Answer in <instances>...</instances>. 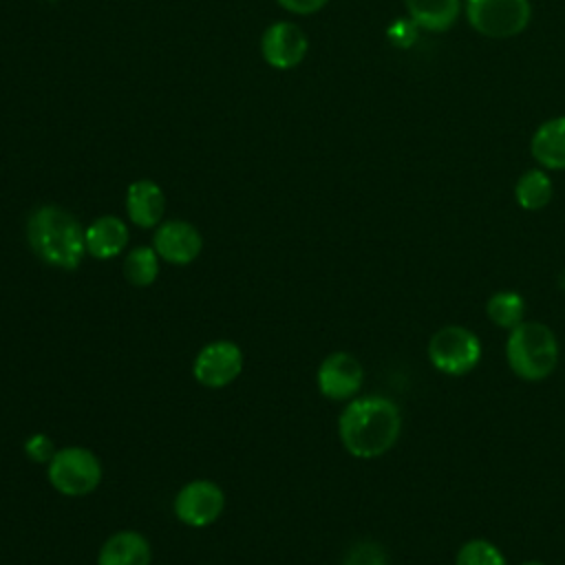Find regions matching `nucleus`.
I'll use <instances>...</instances> for the list:
<instances>
[{
    "label": "nucleus",
    "mask_w": 565,
    "mask_h": 565,
    "mask_svg": "<svg viewBox=\"0 0 565 565\" xmlns=\"http://www.w3.org/2000/svg\"><path fill=\"white\" fill-rule=\"evenodd\" d=\"M282 9H287L289 13H298V15H309L320 11L329 0H276Z\"/></svg>",
    "instance_id": "obj_24"
},
{
    "label": "nucleus",
    "mask_w": 565,
    "mask_h": 565,
    "mask_svg": "<svg viewBox=\"0 0 565 565\" xmlns=\"http://www.w3.org/2000/svg\"><path fill=\"white\" fill-rule=\"evenodd\" d=\"M316 380L324 397L344 402V399H353L362 388L364 369L355 355L347 351H335L320 362Z\"/></svg>",
    "instance_id": "obj_9"
},
{
    "label": "nucleus",
    "mask_w": 565,
    "mask_h": 565,
    "mask_svg": "<svg viewBox=\"0 0 565 565\" xmlns=\"http://www.w3.org/2000/svg\"><path fill=\"white\" fill-rule=\"evenodd\" d=\"M342 565H388L386 550L375 541H358L344 556Z\"/></svg>",
    "instance_id": "obj_21"
},
{
    "label": "nucleus",
    "mask_w": 565,
    "mask_h": 565,
    "mask_svg": "<svg viewBox=\"0 0 565 565\" xmlns=\"http://www.w3.org/2000/svg\"><path fill=\"white\" fill-rule=\"evenodd\" d=\"M519 565H545V563H543V561H534V558H532V561H521Z\"/></svg>",
    "instance_id": "obj_25"
},
{
    "label": "nucleus",
    "mask_w": 565,
    "mask_h": 565,
    "mask_svg": "<svg viewBox=\"0 0 565 565\" xmlns=\"http://www.w3.org/2000/svg\"><path fill=\"white\" fill-rule=\"evenodd\" d=\"M486 316L494 327L510 331L525 320V298L512 289L494 291L486 300Z\"/></svg>",
    "instance_id": "obj_18"
},
{
    "label": "nucleus",
    "mask_w": 565,
    "mask_h": 565,
    "mask_svg": "<svg viewBox=\"0 0 565 565\" xmlns=\"http://www.w3.org/2000/svg\"><path fill=\"white\" fill-rule=\"evenodd\" d=\"M402 411L384 395L353 397L338 417V437L344 450L358 459L386 455L399 439Z\"/></svg>",
    "instance_id": "obj_1"
},
{
    "label": "nucleus",
    "mask_w": 565,
    "mask_h": 565,
    "mask_svg": "<svg viewBox=\"0 0 565 565\" xmlns=\"http://www.w3.org/2000/svg\"><path fill=\"white\" fill-rule=\"evenodd\" d=\"M51 486L66 497H84L102 481V463L95 452L82 446H66L49 463Z\"/></svg>",
    "instance_id": "obj_6"
},
{
    "label": "nucleus",
    "mask_w": 565,
    "mask_h": 565,
    "mask_svg": "<svg viewBox=\"0 0 565 565\" xmlns=\"http://www.w3.org/2000/svg\"><path fill=\"white\" fill-rule=\"evenodd\" d=\"M225 505L223 490L207 479H196L185 483L174 497V514L179 521L192 527H203L214 523Z\"/></svg>",
    "instance_id": "obj_7"
},
{
    "label": "nucleus",
    "mask_w": 565,
    "mask_h": 565,
    "mask_svg": "<svg viewBox=\"0 0 565 565\" xmlns=\"http://www.w3.org/2000/svg\"><path fill=\"white\" fill-rule=\"evenodd\" d=\"M97 565H150V543L139 532H117L102 545Z\"/></svg>",
    "instance_id": "obj_15"
},
{
    "label": "nucleus",
    "mask_w": 565,
    "mask_h": 565,
    "mask_svg": "<svg viewBox=\"0 0 565 565\" xmlns=\"http://www.w3.org/2000/svg\"><path fill=\"white\" fill-rule=\"evenodd\" d=\"M552 192H554L552 179L547 177V172L543 168L525 170L514 183V199H516L519 207H523L527 212L543 210L552 201Z\"/></svg>",
    "instance_id": "obj_17"
},
{
    "label": "nucleus",
    "mask_w": 565,
    "mask_h": 565,
    "mask_svg": "<svg viewBox=\"0 0 565 565\" xmlns=\"http://www.w3.org/2000/svg\"><path fill=\"white\" fill-rule=\"evenodd\" d=\"M404 4L408 18L430 33L448 31L461 13V0H404Z\"/></svg>",
    "instance_id": "obj_16"
},
{
    "label": "nucleus",
    "mask_w": 565,
    "mask_h": 565,
    "mask_svg": "<svg viewBox=\"0 0 565 565\" xmlns=\"http://www.w3.org/2000/svg\"><path fill=\"white\" fill-rule=\"evenodd\" d=\"M530 154L543 170H565V115L552 117L534 130Z\"/></svg>",
    "instance_id": "obj_13"
},
{
    "label": "nucleus",
    "mask_w": 565,
    "mask_h": 565,
    "mask_svg": "<svg viewBox=\"0 0 565 565\" xmlns=\"http://www.w3.org/2000/svg\"><path fill=\"white\" fill-rule=\"evenodd\" d=\"M470 26L490 40H508L523 33L532 20L530 0H466Z\"/></svg>",
    "instance_id": "obj_5"
},
{
    "label": "nucleus",
    "mask_w": 565,
    "mask_h": 565,
    "mask_svg": "<svg viewBox=\"0 0 565 565\" xmlns=\"http://www.w3.org/2000/svg\"><path fill=\"white\" fill-rule=\"evenodd\" d=\"M561 358L556 333L539 320H523L508 331L505 362L510 371L523 382L547 380Z\"/></svg>",
    "instance_id": "obj_3"
},
{
    "label": "nucleus",
    "mask_w": 565,
    "mask_h": 565,
    "mask_svg": "<svg viewBox=\"0 0 565 565\" xmlns=\"http://www.w3.org/2000/svg\"><path fill=\"white\" fill-rule=\"evenodd\" d=\"M124 276L135 287H148L159 276V254L154 247H132L124 260Z\"/></svg>",
    "instance_id": "obj_19"
},
{
    "label": "nucleus",
    "mask_w": 565,
    "mask_h": 565,
    "mask_svg": "<svg viewBox=\"0 0 565 565\" xmlns=\"http://www.w3.org/2000/svg\"><path fill=\"white\" fill-rule=\"evenodd\" d=\"M455 565H508L503 552L488 539H468L455 554Z\"/></svg>",
    "instance_id": "obj_20"
},
{
    "label": "nucleus",
    "mask_w": 565,
    "mask_h": 565,
    "mask_svg": "<svg viewBox=\"0 0 565 565\" xmlns=\"http://www.w3.org/2000/svg\"><path fill=\"white\" fill-rule=\"evenodd\" d=\"M426 355L435 371L459 377L477 369L483 355V347L472 329L463 324H446L430 335Z\"/></svg>",
    "instance_id": "obj_4"
},
{
    "label": "nucleus",
    "mask_w": 565,
    "mask_h": 565,
    "mask_svg": "<svg viewBox=\"0 0 565 565\" xmlns=\"http://www.w3.org/2000/svg\"><path fill=\"white\" fill-rule=\"evenodd\" d=\"M419 31H422V29H419L411 18H397L395 22L388 24L386 38H388V42H391L393 46H397V49H408V46H413V44L417 42Z\"/></svg>",
    "instance_id": "obj_22"
},
{
    "label": "nucleus",
    "mask_w": 565,
    "mask_h": 565,
    "mask_svg": "<svg viewBox=\"0 0 565 565\" xmlns=\"http://www.w3.org/2000/svg\"><path fill=\"white\" fill-rule=\"evenodd\" d=\"M309 42L302 29L294 22H274L260 38V51L269 66L287 71L298 66L307 55Z\"/></svg>",
    "instance_id": "obj_10"
},
{
    "label": "nucleus",
    "mask_w": 565,
    "mask_h": 565,
    "mask_svg": "<svg viewBox=\"0 0 565 565\" xmlns=\"http://www.w3.org/2000/svg\"><path fill=\"white\" fill-rule=\"evenodd\" d=\"M24 452H26L33 461H38V463H51V459L55 457L57 450H55L53 441H51L46 435L38 433V435H33V437L26 439Z\"/></svg>",
    "instance_id": "obj_23"
},
{
    "label": "nucleus",
    "mask_w": 565,
    "mask_h": 565,
    "mask_svg": "<svg viewBox=\"0 0 565 565\" xmlns=\"http://www.w3.org/2000/svg\"><path fill=\"white\" fill-rule=\"evenodd\" d=\"M243 369V353L238 344L230 340H216L210 342L199 351L194 358L192 373L199 384L207 388H221L232 384Z\"/></svg>",
    "instance_id": "obj_8"
},
{
    "label": "nucleus",
    "mask_w": 565,
    "mask_h": 565,
    "mask_svg": "<svg viewBox=\"0 0 565 565\" xmlns=\"http://www.w3.org/2000/svg\"><path fill=\"white\" fill-rule=\"evenodd\" d=\"M126 212H128V218L143 230L159 225L166 212L163 190L150 179L130 183L126 192Z\"/></svg>",
    "instance_id": "obj_12"
},
{
    "label": "nucleus",
    "mask_w": 565,
    "mask_h": 565,
    "mask_svg": "<svg viewBox=\"0 0 565 565\" xmlns=\"http://www.w3.org/2000/svg\"><path fill=\"white\" fill-rule=\"evenodd\" d=\"M152 247L163 260L172 265H188L201 254L203 238L188 221H166L157 227Z\"/></svg>",
    "instance_id": "obj_11"
},
{
    "label": "nucleus",
    "mask_w": 565,
    "mask_h": 565,
    "mask_svg": "<svg viewBox=\"0 0 565 565\" xmlns=\"http://www.w3.org/2000/svg\"><path fill=\"white\" fill-rule=\"evenodd\" d=\"M86 252L95 258H113L128 245V227L117 216H99L86 230Z\"/></svg>",
    "instance_id": "obj_14"
},
{
    "label": "nucleus",
    "mask_w": 565,
    "mask_h": 565,
    "mask_svg": "<svg viewBox=\"0 0 565 565\" xmlns=\"http://www.w3.org/2000/svg\"><path fill=\"white\" fill-rule=\"evenodd\" d=\"M26 238L35 256L60 269H75L86 254L84 227L60 205H40L26 221Z\"/></svg>",
    "instance_id": "obj_2"
}]
</instances>
